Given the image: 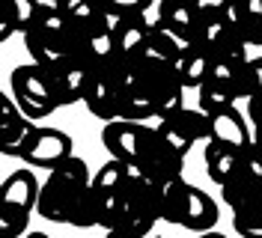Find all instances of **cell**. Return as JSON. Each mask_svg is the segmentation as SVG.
Here are the masks:
<instances>
[{
    "instance_id": "obj_12",
    "label": "cell",
    "mask_w": 262,
    "mask_h": 238,
    "mask_svg": "<svg viewBox=\"0 0 262 238\" xmlns=\"http://www.w3.org/2000/svg\"><path fill=\"white\" fill-rule=\"evenodd\" d=\"M217 218H221L217 203H214L206 190L196 188V185H188V200H185L182 226L191 229V232H196V235H203V232H212L214 226H217Z\"/></svg>"
},
{
    "instance_id": "obj_1",
    "label": "cell",
    "mask_w": 262,
    "mask_h": 238,
    "mask_svg": "<svg viewBox=\"0 0 262 238\" xmlns=\"http://www.w3.org/2000/svg\"><path fill=\"white\" fill-rule=\"evenodd\" d=\"M90 185H93V179H90V170H86V161L72 155V158L63 161L57 170H51L48 182L42 185L36 211H39L45 221L69 223L72 208L78 206V200L90 190Z\"/></svg>"
},
{
    "instance_id": "obj_30",
    "label": "cell",
    "mask_w": 262,
    "mask_h": 238,
    "mask_svg": "<svg viewBox=\"0 0 262 238\" xmlns=\"http://www.w3.org/2000/svg\"><path fill=\"white\" fill-rule=\"evenodd\" d=\"M247 111H250V119H253V128H262V93H256L250 101H247Z\"/></svg>"
},
{
    "instance_id": "obj_19",
    "label": "cell",
    "mask_w": 262,
    "mask_h": 238,
    "mask_svg": "<svg viewBox=\"0 0 262 238\" xmlns=\"http://www.w3.org/2000/svg\"><path fill=\"white\" fill-rule=\"evenodd\" d=\"M212 66H214V57L206 51L203 45H191L185 51V57L179 60L176 72H179V80L185 90H200L209 75H212Z\"/></svg>"
},
{
    "instance_id": "obj_4",
    "label": "cell",
    "mask_w": 262,
    "mask_h": 238,
    "mask_svg": "<svg viewBox=\"0 0 262 238\" xmlns=\"http://www.w3.org/2000/svg\"><path fill=\"white\" fill-rule=\"evenodd\" d=\"M12 86V101L18 104V111L24 113L27 119H45L57 111V95H54V80H51V69L45 66H18L9 78Z\"/></svg>"
},
{
    "instance_id": "obj_28",
    "label": "cell",
    "mask_w": 262,
    "mask_h": 238,
    "mask_svg": "<svg viewBox=\"0 0 262 238\" xmlns=\"http://www.w3.org/2000/svg\"><path fill=\"white\" fill-rule=\"evenodd\" d=\"M232 226L242 238H262V206L250 208V211H235Z\"/></svg>"
},
{
    "instance_id": "obj_33",
    "label": "cell",
    "mask_w": 262,
    "mask_h": 238,
    "mask_svg": "<svg viewBox=\"0 0 262 238\" xmlns=\"http://www.w3.org/2000/svg\"><path fill=\"white\" fill-rule=\"evenodd\" d=\"M104 238H131V235H128V232H122V229H111Z\"/></svg>"
},
{
    "instance_id": "obj_29",
    "label": "cell",
    "mask_w": 262,
    "mask_h": 238,
    "mask_svg": "<svg viewBox=\"0 0 262 238\" xmlns=\"http://www.w3.org/2000/svg\"><path fill=\"white\" fill-rule=\"evenodd\" d=\"M238 170H242V173H247L250 179L262 182V152H259V149H253V146H250L245 155L238 158Z\"/></svg>"
},
{
    "instance_id": "obj_9",
    "label": "cell",
    "mask_w": 262,
    "mask_h": 238,
    "mask_svg": "<svg viewBox=\"0 0 262 238\" xmlns=\"http://www.w3.org/2000/svg\"><path fill=\"white\" fill-rule=\"evenodd\" d=\"M209 143H217L224 149L245 155L253 146V131L247 128V122L235 107H227V111L209 113Z\"/></svg>"
},
{
    "instance_id": "obj_27",
    "label": "cell",
    "mask_w": 262,
    "mask_h": 238,
    "mask_svg": "<svg viewBox=\"0 0 262 238\" xmlns=\"http://www.w3.org/2000/svg\"><path fill=\"white\" fill-rule=\"evenodd\" d=\"M30 211H18V208H3L0 211V238H21L27 232Z\"/></svg>"
},
{
    "instance_id": "obj_21",
    "label": "cell",
    "mask_w": 262,
    "mask_h": 238,
    "mask_svg": "<svg viewBox=\"0 0 262 238\" xmlns=\"http://www.w3.org/2000/svg\"><path fill=\"white\" fill-rule=\"evenodd\" d=\"M238 152H232V149H224V146H217V143H209L206 146V173L212 179L214 185H224L229 182L232 176L238 173Z\"/></svg>"
},
{
    "instance_id": "obj_13",
    "label": "cell",
    "mask_w": 262,
    "mask_h": 238,
    "mask_svg": "<svg viewBox=\"0 0 262 238\" xmlns=\"http://www.w3.org/2000/svg\"><path fill=\"white\" fill-rule=\"evenodd\" d=\"M161 9V27L176 33L188 45L196 42V27H200V3H182V0H164Z\"/></svg>"
},
{
    "instance_id": "obj_8",
    "label": "cell",
    "mask_w": 262,
    "mask_h": 238,
    "mask_svg": "<svg viewBox=\"0 0 262 238\" xmlns=\"http://www.w3.org/2000/svg\"><path fill=\"white\" fill-rule=\"evenodd\" d=\"M146 131H149V125L128 122V119L107 122L104 131H101V143H104L107 155L114 161L137 164L140 161V152H143V143H146Z\"/></svg>"
},
{
    "instance_id": "obj_5",
    "label": "cell",
    "mask_w": 262,
    "mask_h": 238,
    "mask_svg": "<svg viewBox=\"0 0 262 238\" xmlns=\"http://www.w3.org/2000/svg\"><path fill=\"white\" fill-rule=\"evenodd\" d=\"M75 155L72 152V137L60 131V128H36L30 134V140L24 143L21 155L27 167H45V170H57L63 161H69Z\"/></svg>"
},
{
    "instance_id": "obj_22",
    "label": "cell",
    "mask_w": 262,
    "mask_h": 238,
    "mask_svg": "<svg viewBox=\"0 0 262 238\" xmlns=\"http://www.w3.org/2000/svg\"><path fill=\"white\" fill-rule=\"evenodd\" d=\"M200 93V111L206 113H217V111H227V107H235V101H238V95L229 90L224 80H217L209 75V80L196 90Z\"/></svg>"
},
{
    "instance_id": "obj_6",
    "label": "cell",
    "mask_w": 262,
    "mask_h": 238,
    "mask_svg": "<svg viewBox=\"0 0 262 238\" xmlns=\"http://www.w3.org/2000/svg\"><path fill=\"white\" fill-rule=\"evenodd\" d=\"M137 167L143 170L152 185H158V182H167V179H176L182 176V167H185V158L176 155L167 143L158 137V131L149 125L146 131V143H143V152H140V161H137Z\"/></svg>"
},
{
    "instance_id": "obj_20",
    "label": "cell",
    "mask_w": 262,
    "mask_h": 238,
    "mask_svg": "<svg viewBox=\"0 0 262 238\" xmlns=\"http://www.w3.org/2000/svg\"><path fill=\"white\" fill-rule=\"evenodd\" d=\"M188 48H191V45H188L185 39H179L176 33L158 27V30L149 33L146 48H143V57H146V60H155V63L179 66V60L185 57V51H188Z\"/></svg>"
},
{
    "instance_id": "obj_23",
    "label": "cell",
    "mask_w": 262,
    "mask_h": 238,
    "mask_svg": "<svg viewBox=\"0 0 262 238\" xmlns=\"http://www.w3.org/2000/svg\"><path fill=\"white\" fill-rule=\"evenodd\" d=\"M33 24H36V0H15V3L9 6L6 21L0 24V42H6L12 33L27 36V33L33 30Z\"/></svg>"
},
{
    "instance_id": "obj_26",
    "label": "cell",
    "mask_w": 262,
    "mask_h": 238,
    "mask_svg": "<svg viewBox=\"0 0 262 238\" xmlns=\"http://www.w3.org/2000/svg\"><path fill=\"white\" fill-rule=\"evenodd\" d=\"M176 122H179L185 131H188V137L191 140H209V116L200 111V107H182V111H176V113H170Z\"/></svg>"
},
{
    "instance_id": "obj_25",
    "label": "cell",
    "mask_w": 262,
    "mask_h": 238,
    "mask_svg": "<svg viewBox=\"0 0 262 238\" xmlns=\"http://www.w3.org/2000/svg\"><path fill=\"white\" fill-rule=\"evenodd\" d=\"M155 131H158V137H161V140L167 143L173 152H176V155H182V158H185V155L191 152V146H194V140L188 137V131H185V128H182L173 116L161 119V122L155 125Z\"/></svg>"
},
{
    "instance_id": "obj_17",
    "label": "cell",
    "mask_w": 262,
    "mask_h": 238,
    "mask_svg": "<svg viewBox=\"0 0 262 238\" xmlns=\"http://www.w3.org/2000/svg\"><path fill=\"white\" fill-rule=\"evenodd\" d=\"M146 6H149V3H146ZM149 33H152V27L143 21V12L125 18V21H122V27L116 30V54H119L125 63L140 60V57H143V48H146Z\"/></svg>"
},
{
    "instance_id": "obj_2",
    "label": "cell",
    "mask_w": 262,
    "mask_h": 238,
    "mask_svg": "<svg viewBox=\"0 0 262 238\" xmlns=\"http://www.w3.org/2000/svg\"><path fill=\"white\" fill-rule=\"evenodd\" d=\"M161 221L155 185L149 182L137 164H128V182L119 190V221L116 229L128 232L131 238H146L152 226Z\"/></svg>"
},
{
    "instance_id": "obj_16",
    "label": "cell",
    "mask_w": 262,
    "mask_h": 238,
    "mask_svg": "<svg viewBox=\"0 0 262 238\" xmlns=\"http://www.w3.org/2000/svg\"><path fill=\"white\" fill-rule=\"evenodd\" d=\"M221 197H224V203L232 208V214H235V211L259 208L262 206V182H256V179H250L247 173L238 170L229 182L221 185Z\"/></svg>"
},
{
    "instance_id": "obj_24",
    "label": "cell",
    "mask_w": 262,
    "mask_h": 238,
    "mask_svg": "<svg viewBox=\"0 0 262 238\" xmlns=\"http://www.w3.org/2000/svg\"><path fill=\"white\" fill-rule=\"evenodd\" d=\"M125 182H128V164L111 158L107 164L98 167V173L93 176V185L90 188L96 190V193H116V190H122Z\"/></svg>"
},
{
    "instance_id": "obj_15",
    "label": "cell",
    "mask_w": 262,
    "mask_h": 238,
    "mask_svg": "<svg viewBox=\"0 0 262 238\" xmlns=\"http://www.w3.org/2000/svg\"><path fill=\"white\" fill-rule=\"evenodd\" d=\"M229 27L245 39V45H262V0L224 3Z\"/></svg>"
},
{
    "instance_id": "obj_10",
    "label": "cell",
    "mask_w": 262,
    "mask_h": 238,
    "mask_svg": "<svg viewBox=\"0 0 262 238\" xmlns=\"http://www.w3.org/2000/svg\"><path fill=\"white\" fill-rule=\"evenodd\" d=\"M39 125H36L33 119H27L24 113L18 111V104L12 101V95L3 98V113H0V152H3V155L18 158L21 149H24V143L30 140V134Z\"/></svg>"
},
{
    "instance_id": "obj_34",
    "label": "cell",
    "mask_w": 262,
    "mask_h": 238,
    "mask_svg": "<svg viewBox=\"0 0 262 238\" xmlns=\"http://www.w3.org/2000/svg\"><path fill=\"white\" fill-rule=\"evenodd\" d=\"M196 238H227L224 232H217V229H212V232H203V235H196Z\"/></svg>"
},
{
    "instance_id": "obj_31",
    "label": "cell",
    "mask_w": 262,
    "mask_h": 238,
    "mask_svg": "<svg viewBox=\"0 0 262 238\" xmlns=\"http://www.w3.org/2000/svg\"><path fill=\"white\" fill-rule=\"evenodd\" d=\"M247 72H250V78H253V90L262 93V57L250 60V63H247Z\"/></svg>"
},
{
    "instance_id": "obj_35",
    "label": "cell",
    "mask_w": 262,
    "mask_h": 238,
    "mask_svg": "<svg viewBox=\"0 0 262 238\" xmlns=\"http://www.w3.org/2000/svg\"><path fill=\"white\" fill-rule=\"evenodd\" d=\"M27 238H48V235H45V232H30Z\"/></svg>"
},
{
    "instance_id": "obj_18",
    "label": "cell",
    "mask_w": 262,
    "mask_h": 238,
    "mask_svg": "<svg viewBox=\"0 0 262 238\" xmlns=\"http://www.w3.org/2000/svg\"><path fill=\"white\" fill-rule=\"evenodd\" d=\"M155 200H158L161 221L182 226L185 200H188V182H185L182 176H176V179H167V182H158V185H155Z\"/></svg>"
},
{
    "instance_id": "obj_11",
    "label": "cell",
    "mask_w": 262,
    "mask_h": 238,
    "mask_svg": "<svg viewBox=\"0 0 262 238\" xmlns=\"http://www.w3.org/2000/svg\"><path fill=\"white\" fill-rule=\"evenodd\" d=\"M24 45L30 51L33 63L45 66V69H57L60 63H66V60L72 57V48L66 42V36L48 33V30H42V27H33V30L24 36Z\"/></svg>"
},
{
    "instance_id": "obj_14",
    "label": "cell",
    "mask_w": 262,
    "mask_h": 238,
    "mask_svg": "<svg viewBox=\"0 0 262 238\" xmlns=\"http://www.w3.org/2000/svg\"><path fill=\"white\" fill-rule=\"evenodd\" d=\"M3 208H18V211H33L39 206L42 185L36 182L33 170H15L3 179Z\"/></svg>"
},
{
    "instance_id": "obj_7",
    "label": "cell",
    "mask_w": 262,
    "mask_h": 238,
    "mask_svg": "<svg viewBox=\"0 0 262 238\" xmlns=\"http://www.w3.org/2000/svg\"><path fill=\"white\" fill-rule=\"evenodd\" d=\"M96 66L90 63L86 57H69L66 63H60L57 69H51V80H54V95H57V104H75L83 101L86 86L93 80Z\"/></svg>"
},
{
    "instance_id": "obj_32",
    "label": "cell",
    "mask_w": 262,
    "mask_h": 238,
    "mask_svg": "<svg viewBox=\"0 0 262 238\" xmlns=\"http://www.w3.org/2000/svg\"><path fill=\"white\" fill-rule=\"evenodd\" d=\"M253 149L262 152V128H253Z\"/></svg>"
},
{
    "instance_id": "obj_3",
    "label": "cell",
    "mask_w": 262,
    "mask_h": 238,
    "mask_svg": "<svg viewBox=\"0 0 262 238\" xmlns=\"http://www.w3.org/2000/svg\"><path fill=\"white\" fill-rule=\"evenodd\" d=\"M128 69H131V83L149 95V101L158 111V119H167L170 113L182 111V93H185V86H182V80H179L176 66L155 63V60L140 57V60L128 63Z\"/></svg>"
}]
</instances>
